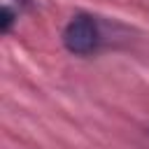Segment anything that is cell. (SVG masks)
Segmentation results:
<instances>
[{
  "label": "cell",
  "instance_id": "cell-1",
  "mask_svg": "<svg viewBox=\"0 0 149 149\" xmlns=\"http://www.w3.org/2000/svg\"><path fill=\"white\" fill-rule=\"evenodd\" d=\"M63 44L70 54L86 56L98 49L100 44V28L93 16L88 14H77L70 19V23L63 30Z\"/></svg>",
  "mask_w": 149,
  "mask_h": 149
},
{
  "label": "cell",
  "instance_id": "cell-2",
  "mask_svg": "<svg viewBox=\"0 0 149 149\" xmlns=\"http://www.w3.org/2000/svg\"><path fill=\"white\" fill-rule=\"evenodd\" d=\"M14 21H16V12H14L9 5H5V7H2V16H0V28H2V33H9L12 26H14Z\"/></svg>",
  "mask_w": 149,
  "mask_h": 149
}]
</instances>
